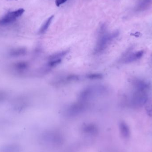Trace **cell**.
Returning a JSON list of instances; mask_svg holds the SVG:
<instances>
[{"instance_id":"obj_17","label":"cell","mask_w":152,"mask_h":152,"mask_svg":"<svg viewBox=\"0 0 152 152\" xmlns=\"http://www.w3.org/2000/svg\"><path fill=\"white\" fill-rule=\"evenodd\" d=\"M67 0H56L55 1V4L58 7H59L61 5L64 4L65 2H66Z\"/></svg>"},{"instance_id":"obj_3","label":"cell","mask_w":152,"mask_h":152,"mask_svg":"<svg viewBox=\"0 0 152 152\" xmlns=\"http://www.w3.org/2000/svg\"><path fill=\"white\" fill-rule=\"evenodd\" d=\"M88 108L87 102L79 101L69 105L66 110V114L70 117L77 116L86 111Z\"/></svg>"},{"instance_id":"obj_16","label":"cell","mask_w":152,"mask_h":152,"mask_svg":"<svg viewBox=\"0 0 152 152\" xmlns=\"http://www.w3.org/2000/svg\"><path fill=\"white\" fill-rule=\"evenodd\" d=\"M145 110L147 115L152 117V102L146 105Z\"/></svg>"},{"instance_id":"obj_15","label":"cell","mask_w":152,"mask_h":152,"mask_svg":"<svg viewBox=\"0 0 152 152\" xmlns=\"http://www.w3.org/2000/svg\"><path fill=\"white\" fill-rule=\"evenodd\" d=\"M86 78L90 80H100L103 78V75L100 73H91L87 75Z\"/></svg>"},{"instance_id":"obj_13","label":"cell","mask_w":152,"mask_h":152,"mask_svg":"<svg viewBox=\"0 0 152 152\" xmlns=\"http://www.w3.org/2000/svg\"><path fill=\"white\" fill-rule=\"evenodd\" d=\"M69 52V50H65L52 54L48 57V60H62V58L66 56Z\"/></svg>"},{"instance_id":"obj_18","label":"cell","mask_w":152,"mask_h":152,"mask_svg":"<svg viewBox=\"0 0 152 152\" xmlns=\"http://www.w3.org/2000/svg\"><path fill=\"white\" fill-rule=\"evenodd\" d=\"M131 35H132V36H135L136 37H139L141 35V33L140 32H137L135 33H132Z\"/></svg>"},{"instance_id":"obj_8","label":"cell","mask_w":152,"mask_h":152,"mask_svg":"<svg viewBox=\"0 0 152 152\" xmlns=\"http://www.w3.org/2000/svg\"><path fill=\"white\" fill-rule=\"evenodd\" d=\"M80 78L79 76L74 74L66 75L62 76L57 79L55 81V84H66L70 83L77 82L79 80Z\"/></svg>"},{"instance_id":"obj_1","label":"cell","mask_w":152,"mask_h":152,"mask_svg":"<svg viewBox=\"0 0 152 152\" xmlns=\"http://www.w3.org/2000/svg\"><path fill=\"white\" fill-rule=\"evenodd\" d=\"M118 31L112 33H108L104 25L100 26L99 31V38L94 49L95 54H100L104 52L108 45L119 35Z\"/></svg>"},{"instance_id":"obj_2","label":"cell","mask_w":152,"mask_h":152,"mask_svg":"<svg viewBox=\"0 0 152 152\" xmlns=\"http://www.w3.org/2000/svg\"><path fill=\"white\" fill-rule=\"evenodd\" d=\"M107 88L104 85H96L87 87L79 94V101L87 102L96 96L104 95L107 92Z\"/></svg>"},{"instance_id":"obj_12","label":"cell","mask_w":152,"mask_h":152,"mask_svg":"<svg viewBox=\"0 0 152 152\" xmlns=\"http://www.w3.org/2000/svg\"><path fill=\"white\" fill-rule=\"evenodd\" d=\"M119 129L122 136L124 138H128L130 136V130L127 125L124 121L119 124Z\"/></svg>"},{"instance_id":"obj_14","label":"cell","mask_w":152,"mask_h":152,"mask_svg":"<svg viewBox=\"0 0 152 152\" xmlns=\"http://www.w3.org/2000/svg\"><path fill=\"white\" fill-rule=\"evenodd\" d=\"M54 15L50 16L48 19L46 20V21L44 22V24L42 25L41 28H40L39 31V33L40 34H43L46 33L50 26L51 23L52 22V20L54 19Z\"/></svg>"},{"instance_id":"obj_11","label":"cell","mask_w":152,"mask_h":152,"mask_svg":"<svg viewBox=\"0 0 152 152\" xmlns=\"http://www.w3.org/2000/svg\"><path fill=\"white\" fill-rule=\"evenodd\" d=\"M98 130L96 125L92 123L84 125L82 128L83 131L88 135H96L98 133Z\"/></svg>"},{"instance_id":"obj_10","label":"cell","mask_w":152,"mask_h":152,"mask_svg":"<svg viewBox=\"0 0 152 152\" xmlns=\"http://www.w3.org/2000/svg\"><path fill=\"white\" fill-rule=\"evenodd\" d=\"M152 0H138L135 10L136 11H143L148 9L151 4Z\"/></svg>"},{"instance_id":"obj_5","label":"cell","mask_w":152,"mask_h":152,"mask_svg":"<svg viewBox=\"0 0 152 152\" xmlns=\"http://www.w3.org/2000/svg\"><path fill=\"white\" fill-rule=\"evenodd\" d=\"M24 12L25 10L23 9H20L16 11L9 12L0 19V25H6L13 23L17 18L21 17Z\"/></svg>"},{"instance_id":"obj_6","label":"cell","mask_w":152,"mask_h":152,"mask_svg":"<svg viewBox=\"0 0 152 152\" xmlns=\"http://www.w3.org/2000/svg\"><path fill=\"white\" fill-rule=\"evenodd\" d=\"M133 87L137 91L147 92L150 88V84L147 81L140 79H134L132 82Z\"/></svg>"},{"instance_id":"obj_7","label":"cell","mask_w":152,"mask_h":152,"mask_svg":"<svg viewBox=\"0 0 152 152\" xmlns=\"http://www.w3.org/2000/svg\"><path fill=\"white\" fill-rule=\"evenodd\" d=\"M144 54V51L141 50L133 52L126 55L122 59V62L124 63H130L139 60L142 58Z\"/></svg>"},{"instance_id":"obj_4","label":"cell","mask_w":152,"mask_h":152,"mask_svg":"<svg viewBox=\"0 0 152 152\" xmlns=\"http://www.w3.org/2000/svg\"><path fill=\"white\" fill-rule=\"evenodd\" d=\"M148 100L147 92L136 91L132 96L130 103L135 107H140L145 104Z\"/></svg>"},{"instance_id":"obj_9","label":"cell","mask_w":152,"mask_h":152,"mask_svg":"<svg viewBox=\"0 0 152 152\" xmlns=\"http://www.w3.org/2000/svg\"><path fill=\"white\" fill-rule=\"evenodd\" d=\"M0 152H22V149L18 144L9 143L0 147Z\"/></svg>"}]
</instances>
